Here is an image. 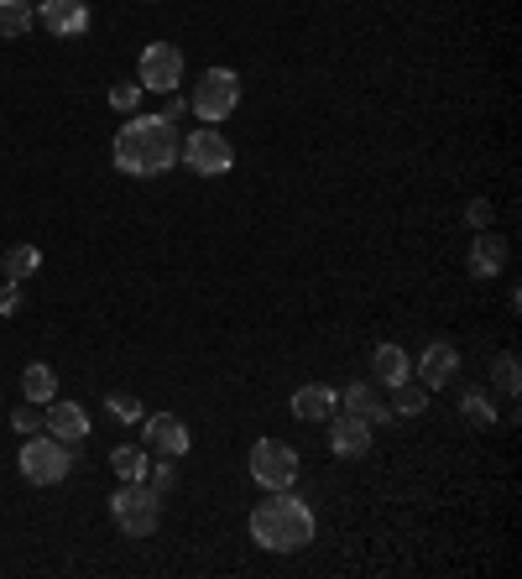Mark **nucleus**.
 Instances as JSON below:
<instances>
[{
	"label": "nucleus",
	"instance_id": "23",
	"mask_svg": "<svg viewBox=\"0 0 522 579\" xmlns=\"http://www.w3.org/2000/svg\"><path fill=\"white\" fill-rule=\"evenodd\" d=\"M146 465H152V455H146L142 444H120V449H110V470H116L120 481H146Z\"/></svg>",
	"mask_w": 522,
	"mask_h": 579
},
{
	"label": "nucleus",
	"instance_id": "20",
	"mask_svg": "<svg viewBox=\"0 0 522 579\" xmlns=\"http://www.w3.org/2000/svg\"><path fill=\"white\" fill-rule=\"evenodd\" d=\"M387 408H392V418H424V408H428V386L407 376L403 386H392V402H387Z\"/></svg>",
	"mask_w": 522,
	"mask_h": 579
},
{
	"label": "nucleus",
	"instance_id": "17",
	"mask_svg": "<svg viewBox=\"0 0 522 579\" xmlns=\"http://www.w3.org/2000/svg\"><path fill=\"white\" fill-rule=\"evenodd\" d=\"M340 408L351 412V418H366V423H387V418H392V408H387V402H381V397L366 382H351V386H345V391H340Z\"/></svg>",
	"mask_w": 522,
	"mask_h": 579
},
{
	"label": "nucleus",
	"instance_id": "4",
	"mask_svg": "<svg viewBox=\"0 0 522 579\" xmlns=\"http://www.w3.org/2000/svg\"><path fill=\"white\" fill-rule=\"evenodd\" d=\"M189 110L204 125L230 121L240 110V73L236 69H204L199 84H193V95H189Z\"/></svg>",
	"mask_w": 522,
	"mask_h": 579
},
{
	"label": "nucleus",
	"instance_id": "14",
	"mask_svg": "<svg viewBox=\"0 0 522 579\" xmlns=\"http://www.w3.org/2000/svg\"><path fill=\"white\" fill-rule=\"evenodd\" d=\"M334 412H340V391H334V386L309 382L293 391V418H298V423H324Z\"/></svg>",
	"mask_w": 522,
	"mask_h": 579
},
{
	"label": "nucleus",
	"instance_id": "8",
	"mask_svg": "<svg viewBox=\"0 0 522 579\" xmlns=\"http://www.w3.org/2000/svg\"><path fill=\"white\" fill-rule=\"evenodd\" d=\"M137 84L146 95H173L183 84V52L173 43H146L142 58H137Z\"/></svg>",
	"mask_w": 522,
	"mask_h": 579
},
{
	"label": "nucleus",
	"instance_id": "10",
	"mask_svg": "<svg viewBox=\"0 0 522 579\" xmlns=\"http://www.w3.org/2000/svg\"><path fill=\"white\" fill-rule=\"evenodd\" d=\"M37 22H43V32H52V37H84L90 32V0H43L37 5Z\"/></svg>",
	"mask_w": 522,
	"mask_h": 579
},
{
	"label": "nucleus",
	"instance_id": "19",
	"mask_svg": "<svg viewBox=\"0 0 522 579\" xmlns=\"http://www.w3.org/2000/svg\"><path fill=\"white\" fill-rule=\"evenodd\" d=\"M460 418H465L471 429H491V423H497V402H491V391H481V386L460 391Z\"/></svg>",
	"mask_w": 522,
	"mask_h": 579
},
{
	"label": "nucleus",
	"instance_id": "28",
	"mask_svg": "<svg viewBox=\"0 0 522 579\" xmlns=\"http://www.w3.org/2000/svg\"><path fill=\"white\" fill-rule=\"evenodd\" d=\"M11 429L22 438H32V434H43V412H37V402H22V408L11 412Z\"/></svg>",
	"mask_w": 522,
	"mask_h": 579
},
{
	"label": "nucleus",
	"instance_id": "15",
	"mask_svg": "<svg viewBox=\"0 0 522 579\" xmlns=\"http://www.w3.org/2000/svg\"><path fill=\"white\" fill-rule=\"evenodd\" d=\"M501 266H507V245H501L491 230H481V236H475V245H471V256H465V272H471L475 282H491Z\"/></svg>",
	"mask_w": 522,
	"mask_h": 579
},
{
	"label": "nucleus",
	"instance_id": "24",
	"mask_svg": "<svg viewBox=\"0 0 522 579\" xmlns=\"http://www.w3.org/2000/svg\"><path fill=\"white\" fill-rule=\"evenodd\" d=\"M105 412H110L116 423H142L146 418V408L137 397H126V391H110V397H105Z\"/></svg>",
	"mask_w": 522,
	"mask_h": 579
},
{
	"label": "nucleus",
	"instance_id": "29",
	"mask_svg": "<svg viewBox=\"0 0 522 579\" xmlns=\"http://www.w3.org/2000/svg\"><path fill=\"white\" fill-rule=\"evenodd\" d=\"M465 219H471L475 230H491V219H497L491 198H471V204H465Z\"/></svg>",
	"mask_w": 522,
	"mask_h": 579
},
{
	"label": "nucleus",
	"instance_id": "11",
	"mask_svg": "<svg viewBox=\"0 0 522 579\" xmlns=\"http://www.w3.org/2000/svg\"><path fill=\"white\" fill-rule=\"evenodd\" d=\"M413 376H418L428 391L450 386L454 376H460V350H454L450 339H434V345H424V355H418V365H413Z\"/></svg>",
	"mask_w": 522,
	"mask_h": 579
},
{
	"label": "nucleus",
	"instance_id": "18",
	"mask_svg": "<svg viewBox=\"0 0 522 579\" xmlns=\"http://www.w3.org/2000/svg\"><path fill=\"white\" fill-rule=\"evenodd\" d=\"M22 397L26 402H37V408H48L52 397H58V376H52V365H43V361H32L22 371Z\"/></svg>",
	"mask_w": 522,
	"mask_h": 579
},
{
	"label": "nucleus",
	"instance_id": "25",
	"mask_svg": "<svg viewBox=\"0 0 522 579\" xmlns=\"http://www.w3.org/2000/svg\"><path fill=\"white\" fill-rule=\"evenodd\" d=\"M142 84H116V89H110V110H116V116H137V110H142Z\"/></svg>",
	"mask_w": 522,
	"mask_h": 579
},
{
	"label": "nucleus",
	"instance_id": "5",
	"mask_svg": "<svg viewBox=\"0 0 522 579\" xmlns=\"http://www.w3.org/2000/svg\"><path fill=\"white\" fill-rule=\"evenodd\" d=\"M16 470L32 485H58L73 470V444H63L52 434H32L22 444V455H16Z\"/></svg>",
	"mask_w": 522,
	"mask_h": 579
},
{
	"label": "nucleus",
	"instance_id": "2",
	"mask_svg": "<svg viewBox=\"0 0 522 579\" xmlns=\"http://www.w3.org/2000/svg\"><path fill=\"white\" fill-rule=\"evenodd\" d=\"M313 507L293 491H266V502L251 511V543H261L266 554H298L313 543Z\"/></svg>",
	"mask_w": 522,
	"mask_h": 579
},
{
	"label": "nucleus",
	"instance_id": "3",
	"mask_svg": "<svg viewBox=\"0 0 522 579\" xmlns=\"http://www.w3.org/2000/svg\"><path fill=\"white\" fill-rule=\"evenodd\" d=\"M110 517L126 538H152L163 522V496L146 481H120V491L110 496Z\"/></svg>",
	"mask_w": 522,
	"mask_h": 579
},
{
	"label": "nucleus",
	"instance_id": "27",
	"mask_svg": "<svg viewBox=\"0 0 522 579\" xmlns=\"http://www.w3.org/2000/svg\"><path fill=\"white\" fill-rule=\"evenodd\" d=\"M491 371H497V386H501V391H507V397H518V386H522V376H518V355H512V350H501Z\"/></svg>",
	"mask_w": 522,
	"mask_h": 579
},
{
	"label": "nucleus",
	"instance_id": "21",
	"mask_svg": "<svg viewBox=\"0 0 522 579\" xmlns=\"http://www.w3.org/2000/svg\"><path fill=\"white\" fill-rule=\"evenodd\" d=\"M37 266H43V251H37V245H26V241L11 245V251L0 256V272H5V282H26Z\"/></svg>",
	"mask_w": 522,
	"mask_h": 579
},
{
	"label": "nucleus",
	"instance_id": "9",
	"mask_svg": "<svg viewBox=\"0 0 522 579\" xmlns=\"http://www.w3.org/2000/svg\"><path fill=\"white\" fill-rule=\"evenodd\" d=\"M142 438L152 455H167V459H183L189 455V429H183V418L178 412H146L142 418Z\"/></svg>",
	"mask_w": 522,
	"mask_h": 579
},
{
	"label": "nucleus",
	"instance_id": "16",
	"mask_svg": "<svg viewBox=\"0 0 522 579\" xmlns=\"http://www.w3.org/2000/svg\"><path fill=\"white\" fill-rule=\"evenodd\" d=\"M371 376H377V386H403L407 376H413V361H407L403 345H377V355H371Z\"/></svg>",
	"mask_w": 522,
	"mask_h": 579
},
{
	"label": "nucleus",
	"instance_id": "30",
	"mask_svg": "<svg viewBox=\"0 0 522 579\" xmlns=\"http://www.w3.org/2000/svg\"><path fill=\"white\" fill-rule=\"evenodd\" d=\"M22 309V282H5L0 288V314H16Z\"/></svg>",
	"mask_w": 522,
	"mask_h": 579
},
{
	"label": "nucleus",
	"instance_id": "13",
	"mask_svg": "<svg viewBox=\"0 0 522 579\" xmlns=\"http://www.w3.org/2000/svg\"><path fill=\"white\" fill-rule=\"evenodd\" d=\"M43 434L63 438V444H84L90 438V412L79 408V402H58L52 397L48 412H43Z\"/></svg>",
	"mask_w": 522,
	"mask_h": 579
},
{
	"label": "nucleus",
	"instance_id": "7",
	"mask_svg": "<svg viewBox=\"0 0 522 579\" xmlns=\"http://www.w3.org/2000/svg\"><path fill=\"white\" fill-rule=\"evenodd\" d=\"M178 157L189 162L199 178H220V172L236 168V146L225 142L214 125H199V131H189L183 142H178Z\"/></svg>",
	"mask_w": 522,
	"mask_h": 579
},
{
	"label": "nucleus",
	"instance_id": "31",
	"mask_svg": "<svg viewBox=\"0 0 522 579\" xmlns=\"http://www.w3.org/2000/svg\"><path fill=\"white\" fill-rule=\"evenodd\" d=\"M163 116H167V121H183V116H189V99H178V89H173L167 105H163Z\"/></svg>",
	"mask_w": 522,
	"mask_h": 579
},
{
	"label": "nucleus",
	"instance_id": "22",
	"mask_svg": "<svg viewBox=\"0 0 522 579\" xmlns=\"http://www.w3.org/2000/svg\"><path fill=\"white\" fill-rule=\"evenodd\" d=\"M32 0H0V43H11V37H26L32 32Z\"/></svg>",
	"mask_w": 522,
	"mask_h": 579
},
{
	"label": "nucleus",
	"instance_id": "6",
	"mask_svg": "<svg viewBox=\"0 0 522 579\" xmlns=\"http://www.w3.org/2000/svg\"><path fill=\"white\" fill-rule=\"evenodd\" d=\"M298 449L293 444H283V438H257L251 444V481L261 485V491H293L298 485Z\"/></svg>",
	"mask_w": 522,
	"mask_h": 579
},
{
	"label": "nucleus",
	"instance_id": "26",
	"mask_svg": "<svg viewBox=\"0 0 522 579\" xmlns=\"http://www.w3.org/2000/svg\"><path fill=\"white\" fill-rule=\"evenodd\" d=\"M146 485H152L157 496H163V491H173V485H178V470H173V459H167V455L152 459V465H146Z\"/></svg>",
	"mask_w": 522,
	"mask_h": 579
},
{
	"label": "nucleus",
	"instance_id": "12",
	"mask_svg": "<svg viewBox=\"0 0 522 579\" xmlns=\"http://www.w3.org/2000/svg\"><path fill=\"white\" fill-rule=\"evenodd\" d=\"M330 449H334V459H366L371 455V423L351 418V412L330 418Z\"/></svg>",
	"mask_w": 522,
	"mask_h": 579
},
{
	"label": "nucleus",
	"instance_id": "1",
	"mask_svg": "<svg viewBox=\"0 0 522 579\" xmlns=\"http://www.w3.org/2000/svg\"><path fill=\"white\" fill-rule=\"evenodd\" d=\"M178 125L167 121V116H131V121L116 131V146H110V157H116V168L126 178H157L178 162Z\"/></svg>",
	"mask_w": 522,
	"mask_h": 579
}]
</instances>
